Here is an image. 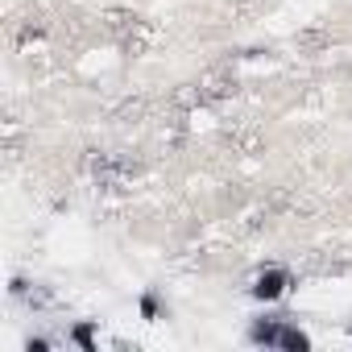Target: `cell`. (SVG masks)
I'll use <instances>...</instances> for the list:
<instances>
[{
    "label": "cell",
    "mask_w": 352,
    "mask_h": 352,
    "mask_svg": "<svg viewBox=\"0 0 352 352\" xmlns=\"http://www.w3.org/2000/svg\"><path fill=\"white\" fill-rule=\"evenodd\" d=\"M286 286H290V278H286L282 270H265V274H257V282H253V298L278 302V298L286 294Z\"/></svg>",
    "instance_id": "1"
},
{
    "label": "cell",
    "mask_w": 352,
    "mask_h": 352,
    "mask_svg": "<svg viewBox=\"0 0 352 352\" xmlns=\"http://www.w3.org/2000/svg\"><path fill=\"white\" fill-rule=\"evenodd\" d=\"M278 331H282V319H257L249 340L253 344H265V348H278Z\"/></svg>",
    "instance_id": "2"
},
{
    "label": "cell",
    "mask_w": 352,
    "mask_h": 352,
    "mask_svg": "<svg viewBox=\"0 0 352 352\" xmlns=\"http://www.w3.org/2000/svg\"><path fill=\"white\" fill-rule=\"evenodd\" d=\"M278 348H282V352H307V348H311V336L298 331V327H290V323H282V331H278Z\"/></svg>",
    "instance_id": "3"
},
{
    "label": "cell",
    "mask_w": 352,
    "mask_h": 352,
    "mask_svg": "<svg viewBox=\"0 0 352 352\" xmlns=\"http://www.w3.org/2000/svg\"><path fill=\"white\" fill-rule=\"evenodd\" d=\"M71 340H75L83 352H96V340H91V323H79V327L71 331Z\"/></svg>",
    "instance_id": "4"
},
{
    "label": "cell",
    "mask_w": 352,
    "mask_h": 352,
    "mask_svg": "<svg viewBox=\"0 0 352 352\" xmlns=\"http://www.w3.org/2000/svg\"><path fill=\"white\" fill-rule=\"evenodd\" d=\"M141 315L145 319H157V298L153 294H141Z\"/></svg>",
    "instance_id": "5"
},
{
    "label": "cell",
    "mask_w": 352,
    "mask_h": 352,
    "mask_svg": "<svg viewBox=\"0 0 352 352\" xmlns=\"http://www.w3.org/2000/svg\"><path fill=\"white\" fill-rule=\"evenodd\" d=\"M25 348H30V352H46V348H50V340H42V336H38V340H30Z\"/></svg>",
    "instance_id": "6"
}]
</instances>
